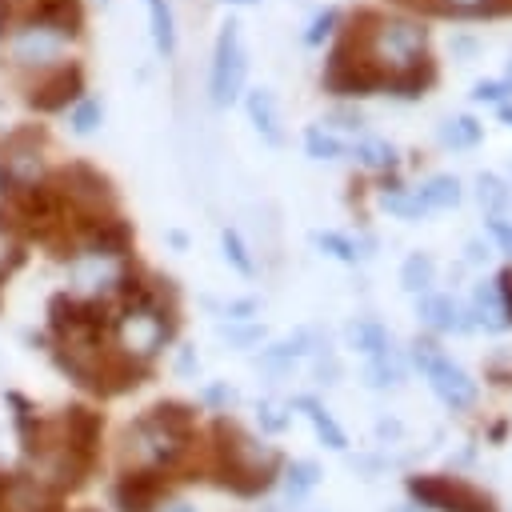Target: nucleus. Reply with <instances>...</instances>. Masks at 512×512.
Here are the masks:
<instances>
[{
    "label": "nucleus",
    "mask_w": 512,
    "mask_h": 512,
    "mask_svg": "<svg viewBox=\"0 0 512 512\" xmlns=\"http://www.w3.org/2000/svg\"><path fill=\"white\" fill-rule=\"evenodd\" d=\"M196 448V420L188 404L164 400L152 404L140 420H132L120 436V460L132 472H172Z\"/></svg>",
    "instance_id": "f257e3e1"
},
{
    "label": "nucleus",
    "mask_w": 512,
    "mask_h": 512,
    "mask_svg": "<svg viewBox=\"0 0 512 512\" xmlns=\"http://www.w3.org/2000/svg\"><path fill=\"white\" fill-rule=\"evenodd\" d=\"M212 436H216V444H212L216 472H220V480H224L232 492L252 496V492H264V488L272 484L280 456H276L268 444L252 440L248 432H240V428H236L232 420H224V416L216 420Z\"/></svg>",
    "instance_id": "f03ea898"
},
{
    "label": "nucleus",
    "mask_w": 512,
    "mask_h": 512,
    "mask_svg": "<svg viewBox=\"0 0 512 512\" xmlns=\"http://www.w3.org/2000/svg\"><path fill=\"white\" fill-rule=\"evenodd\" d=\"M48 184L56 188V196L64 200V208L72 216H108L116 212V188L112 180L92 168L88 160H72L56 172H48Z\"/></svg>",
    "instance_id": "7ed1b4c3"
},
{
    "label": "nucleus",
    "mask_w": 512,
    "mask_h": 512,
    "mask_svg": "<svg viewBox=\"0 0 512 512\" xmlns=\"http://www.w3.org/2000/svg\"><path fill=\"white\" fill-rule=\"evenodd\" d=\"M48 180L44 164V128L40 124H20L0 140V196L12 188H28Z\"/></svg>",
    "instance_id": "20e7f679"
},
{
    "label": "nucleus",
    "mask_w": 512,
    "mask_h": 512,
    "mask_svg": "<svg viewBox=\"0 0 512 512\" xmlns=\"http://www.w3.org/2000/svg\"><path fill=\"white\" fill-rule=\"evenodd\" d=\"M244 76H248V52H244V36L236 20H224L212 44V68H208V96L216 108H228L240 100L244 92Z\"/></svg>",
    "instance_id": "39448f33"
},
{
    "label": "nucleus",
    "mask_w": 512,
    "mask_h": 512,
    "mask_svg": "<svg viewBox=\"0 0 512 512\" xmlns=\"http://www.w3.org/2000/svg\"><path fill=\"white\" fill-rule=\"evenodd\" d=\"M412 364L428 376V388H432L448 408H468V404L476 400V380H472L460 364H452L432 340H416V344H412Z\"/></svg>",
    "instance_id": "423d86ee"
},
{
    "label": "nucleus",
    "mask_w": 512,
    "mask_h": 512,
    "mask_svg": "<svg viewBox=\"0 0 512 512\" xmlns=\"http://www.w3.org/2000/svg\"><path fill=\"white\" fill-rule=\"evenodd\" d=\"M80 96H84V64L80 60H60L28 84L24 104L40 116H52V112H68Z\"/></svg>",
    "instance_id": "0eeeda50"
},
{
    "label": "nucleus",
    "mask_w": 512,
    "mask_h": 512,
    "mask_svg": "<svg viewBox=\"0 0 512 512\" xmlns=\"http://www.w3.org/2000/svg\"><path fill=\"white\" fill-rule=\"evenodd\" d=\"M64 48H68L64 36H56L52 28H44V24H36V20H24V16H16V24H12V32H8V56H12L16 68H36V72H44V68L60 64Z\"/></svg>",
    "instance_id": "6e6552de"
},
{
    "label": "nucleus",
    "mask_w": 512,
    "mask_h": 512,
    "mask_svg": "<svg viewBox=\"0 0 512 512\" xmlns=\"http://www.w3.org/2000/svg\"><path fill=\"white\" fill-rule=\"evenodd\" d=\"M408 492L424 508H440V512H496L484 492H476L464 480H448V476H412Z\"/></svg>",
    "instance_id": "1a4fd4ad"
},
{
    "label": "nucleus",
    "mask_w": 512,
    "mask_h": 512,
    "mask_svg": "<svg viewBox=\"0 0 512 512\" xmlns=\"http://www.w3.org/2000/svg\"><path fill=\"white\" fill-rule=\"evenodd\" d=\"M164 504V476L160 472H132L112 484V508L116 512H160Z\"/></svg>",
    "instance_id": "9d476101"
},
{
    "label": "nucleus",
    "mask_w": 512,
    "mask_h": 512,
    "mask_svg": "<svg viewBox=\"0 0 512 512\" xmlns=\"http://www.w3.org/2000/svg\"><path fill=\"white\" fill-rule=\"evenodd\" d=\"M0 512H60V496L52 488H44L36 476H28L24 468H16L4 476Z\"/></svg>",
    "instance_id": "9b49d317"
},
{
    "label": "nucleus",
    "mask_w": 512,
    "mask_h": 512,
    "mask_svg": "<svg viewBox=\"0 0 512 512\" xmlns=\"http://www.w3.org/2000/svg\"><path fill=\"white\" fill-rule=\"evenodd\" d=\"M16 16L52 28V32L64 36L68 44L84 36V4H80V0H28L24 8H16Z\"/></svg>",
    "instance_id": "f8f14e48"
},
{
    "label": "nucleus",
    "mask_w": 512,
    "mask_h": 512,
    "mask_svg": "<svg viewBox=\"0 0 512 512\" xmlns=\"http://www.w3.org/2000/svg\"><path fill=\"white\" fill-rule=\"evenodd\" d=\"M244 112H248V124L260 132L264 144L272 148H284V128H280V104H276V92L272 88H248L244 92Z\"/></svg>",
    "instance_id": "ddd939ff"
},
{
    "label": "nucleus",
    "mask_w": 512,
    "mask_h": 512,
    "mask_svg": "<svg viewBox=\"0 0 512 512\" xmlns=\"http://www.w3.org/2000/svg\"><path fill=\"white\" fill-rule=\"evenodd\" d=\"M416 316H420L428 328H436V332H468V328H472L468 308H464L456 296H432V292H424L420 304H416Z\"/></svg>",
    "instance_id": "4468645a"
},
{
    "label": "nucleus",
    "mask_w": 512,
    "mask_h": 512,
    "mask_svg": "<svg viewBox=\"0 0 512 512\" xmlns=\"http://www.w3.org/2000/svg\"><path fill=\"white\" fill-rule=\"evenodd\" d=\"M288 408H296L308 424H312V432H316V440L324 444V448H332V452H344L348 448V436H344V428L332 420V412L316 400V396H296Z\"/></svg>",
    "instance_id": "2eb2a0df"
},
{
    "label": "nucleus",
    "mask_w": 512,
    "mask_h": 512,
    "mask_svg": "<svg viewBox=\"0 0 512 512\" xmlns=\"http://www.w3.org/2000/svg\"><path fill=\"white\" fill-rule=\"evenodd\" d=\"M468 316H476V324L488 328V332H504V328H508V308H504L496 284H476V288H472V308H468Z\"/></svg>",
    "instance_id": "dca6fc26"
},
{
    "label": "nucleus",
    "mask_w": 512,
    "mask_h": 512,
    "mask_svg": "<svg viewBox=\"0 0 512 512\" xmlns=\"http://www.w3.org/2000/svg\"><path fill=\"white\" fill-rule=\"evenodd\" d=\"M144 8H148V32H152L156 52L176 56V20H172L168 0H144Z\"/></svg>",
    "instance_id": "f3484780"
},
{
    "label": "nucleus",
    "mask_w": 512,
    "mask_h": 512,
    "mask_svg": "<svg viewBox=\"0 0 512 512\" xmlns=\"http://www.w3.org/2000/svg\"><path fill=\"white\" fill-rule=\"evenodd\" d=\"M416 196H420V204L432 212V208H456L464 192H460V180H456V176L436 172V176H428V180L416 188Z\"/></svg>",
    "instance_id": "a211bd4d"
},
{
    "label": "nucleus",
    "mask_w": 512,
    "mask_h": 512,
    "mask_svg": "<svg viewBox=\"0 0 512 512\" xmlns=\"http://www.w3.org/2000/svg\"><path fill=\"white\" fill-rule=\"evenodd\" d=\"M436 280V260L428 252H412L404 264H400V288L412 292V296H424Z\"/></svg>",
    "instance_id": "6ab92c4d"
},
{
    "label": "nucleus",
    "mask_w": 512,
    "mask_h": 512,
    "mask_svg": "<svg viewBox=\"0 0 512 512\" xmlns=\"http://www.w3.org/2000/svg\"><path fill=\"white\" fill-rule=\"evenodd\" d=\"M480 136H484V128L472 116H448L436 124V140L444 148H472V144H480Z\"/></svg>",
    "instance_id": "aec40b11"
},
{
    "label": "nucleus",
    "mask_w": 512,
    "mask_h": 512,
    "mask_svg": "<svg viewBox=\"0 0 512 512\" xmlns=\"http://www.w3.org/2000/svg\"><path fill=\"white\" fill-rule=\"evenodd\" d=\"M348 344L372 360V356L388 352V332L376 320H356V324H348Z\"/></svg>",
    "instance_id": "412c9836"
},
{
    "label": "nucleus",
    "mask_w": 512,
    "mask_h": 512,
    "mask_svg": "<svg viewBox=\"0 0 512 512\" xmlns=\"http://www.w3.org/2000/svg\"><path fill=\"white\" fill-rule=\"evenodd\" d=\"M316 484H320V468H316L312 460H292V464L284 468V496H288V500H304Z\"/></svg>",
    "instance_id": "4be33fe9"
},
{
    "label": "nucleus",
    "mask_w": 512,
    "mask_h": 512,
    "mask_svg": "<svg viewBox=\"0 0 512 512\" xmlns=\"http://www.w3.org/2000/svg\"><path fill=\"white\" fill-rule=\"evenodd\" d=\"M100 124H104V104H100L96 96H80V100L68 108V128H72L76 136H92Z\"/></svg>",
    "instance_id": "5701e85b"
},
{
    "label": "nucleus",
    "mask_w": 512,
    "mask_h": 512,
    "mask_svg": "<svg viewBox=\"0 0 512 512\" xmlns=\"http://www.w3.org/2000/svg\"><path fill=\"white\" fill-rule=\"evenodd\" d=\"M312 244L320 248V252H328V256H336V260H344V264H356V260H364L368 252H364V244H356L352 236H344V232H312Z\"/></svg>",
    "instance_id": "b1692460"
},
{
    "label": "nucleus",
    "mask_w": 512,
    "mask_h": 512,
    "mask_svg": "<svg viewBox=\"0 0 512 512\" xmlns=\"http://www.w3.org/2000/svg\"><path fill=\"white\" fill-rule=\"evenodd\" d=\"M220 252L240 276H256V260H252V252H248V244L236 228H220Z\"/></svg>",
    "instance_id": "393cba45"
},
{
    "label": "nucleus",
    "mask_w": 512,
    "mask_h": 512,
    "mask_svg": "<svg viewBox=\"0 0 512 512\" xmlns=\"http://www.w3.org/2000/svg\"><path fill=\"white\" fill-rule=\"evenodd\" d=\"M304 152H308L312 160H336V156H344V144H340L324 124H308V128H304Z\"/></svg>",
    "instance_id": "a878e982"
},
{
    "label": "nucleus",
    "mask_w": 512,
    "mask_h": 512,
    "mask_svg": "<svg viewBox=\"0 0 512 512\" xmlns=\"http://www.w3.org/2000/svg\"><path fill=\"white\" fill-rule=\"evenodd\" d=\"M404 376V364H400V356L388 348V352H380V356H372L368 360V368H364V380L372 384V388H388V384H396Z\"/></svg>",
    "instance_id": "bb28decb"
},
{
    "label": "nucleus",
    "mask_w": 512,
    "mask_h": 512,
    "mask_svg": "<svg viewBox=\"0 0 512 512\" xmlns=\"http://www.w3.org/2000/svg\"><path fill=\"white\" fill-rule=\"evenodd\" d=\"M352 152H356V160L368 164V168H392V164H396V148H392L388 140H376V136L356 140Z\"/></svg>",
    "instance_id": "cd10ccee"
},
{
    "label": "nucleus",
    "mask_w": 512,
    "mask_h": 512,
    "mask_svg": "<svg viewBox=\"0 0 512 512\" xmlns=\"http://www.w3.org/2000/svg\"><path fill=\"white\" fill-rule=\"evenodd\" d=\"M380 204L392 212V216H400V220H420L428 208L420 204V196L416 192H400V188H388V192H380Z\"/></svg>",
    "instance_id": "c85d7f7f"
},
{
    "label": "nucleus",
    "mask_w": 512,
    "mask_h": 512,
    "mask_svg": "<svg viewBox=\"0 0 512 512\" xmlns=\"http://www.w3.org/2000/svg\"><path fill=\"white\" fill-rule=\"evenodd\" d=\"M476 196H480V204L492 208V212H500V208L512 200L508 184H504L500 176H492V172H480V176H476Z\"/></svg>",
    "instance_id": "c756f323"
},
{
    "label": "nucleus",
    "mask_w": 512,
    "mask_h": 512,
    "mask_svg": "<svg viewBox=\"0 0 512 512\" xmlns=\"http://www.w3.org/2000/svg\"><path fill=\"white\" fill-rule=\"evenodd\" d=\"M336 24H340V12H336V8L316 12V16H312V24L304 28V44H308V48H320V44H324V36H332V32H336Z\"/></svg>",
    "instance_id": "7c9ffc66"
},
{
    "label": "nucleus",
    "mask_w": 512,
    "mask_h": 512,
    "mask_svg": "<svg viewBox=\"0 0 512 512\" xmlns=\"http://www.w3.org/2000/svg\"><path fill=\"white\" fill-rule=\"evenodd\" d=\"M288 404H280V400H260L256 404V420H260V428L264 432H284L288 428Z\"/></svg>",
    "instance_id": "2f4dec72"
},
{
    "label": "nucleus",
    "mask_w": 512,
    "mask_h": 512,
    "mask_svg": "<svg viewBox=\"0 0 512 512\" xmlns=\"http://www.w3.org/2000/svg\"><path fill=\"white\" fill-rule=\"evenodd\" d=\"M224 340H232V344H256V340H264V328L260 324H252V320H228V324H220L216 328Z\"/></svg>",
    "instance_id": "473e14b6"
},
{
    "label": "nucleus",
    "mask_w": 512,
    "mask_h": 512,
    "mask_svg": "<svg viewBox=\"0 0 512 512\" xmlns=\"http://www.w3.org/2000/svg\"><path fill=\"white\" fill-rule=\"evenodd\" d=\"M512 96V76L504 72L500 80H480L476 88H472V100H488V104H504Z\"/></svg>",
    "instance_id": "72a5a7b5"
},
{
    "label": "nucleus",
    "mask_w": 512,
    "mask_h": 512,
    "mask_svg": "<svg viewBox=\"0 0 512 512\" xmlns=\"http://www.w3.org/2000/svg\"><path fill=\"white\" fill-rule=\"evenodd\" d=\"M208 308H216V312H224L228 320H252L256 312H260V304L248 296V300H228V304H212L208 300Z\"/></svg>",
    "instance_id": "f704fd0d"
},
{
    "label": "nucleus",
    "mask_w": 512,
    "mask_h": 512,
    "mask_svg": "<svg viewBox=\"0 0 512 512\" xmlns=\"http://www.w3.org/2000/svg\"><path fill=\"white\" fill-rule=\"evenodd\" d=\"M204 404L216 408V412H228V408L236 404V388H232V384H208V388H204Z\"/></svg>",
    "instance_id": "c9c22d12"
},
{
    "label": "nucleus",
    "mask_w": 512,
    "mask_h": 512,
    "mask_svg": "<svg viewBox=\"0 0 512 512\" xmlns=\"http://www.w3.org/2000/svg\"><path fill=\"white\" fill-rule=\"evenodd\" d=\"M436 8L452 16H476V12H492V0H436Z\"/></svg>",
    "instance_id": "e433bc0d"
},
{
    "label": "nucleus",
    "mask_w": 512,
    "mask_h": 512,
    "mask_svg": "<svg viewBox=\"0 0 512 512\" xmlns=\"http://www.w3.org/2000/svg\"><path fill=\"white\" fill-rule=\"evenodd\" d=\"M488 232H492V240L500 244V252H504V256H512V220L492 216V220H488Z\"/></svg>",
    "instance_id": "4c0bfd02"
},
{
    "label": "nucleus",
    "mask_w": 512,
    "mask_h": 512,
    "mask_svg": "<svg viewBox=\"0 0 512 512\" xmlns=\"http://www.w3.org/2000/svg\"><path fill=\"white\" fill-rule=\"evenodd\" d=\"M12 24H16V0H0V44L8 40Z\"/></svg>",
    "instance_id": "58836bf2"
},
{
    "label": "nucleus",
    "mask_w": 512,
    "mask_h": 512,
    "mask_svg": "<svg viewBox=\"0 0 512 512\" xmlns=\"http://www.w3.org/2000/svg\"><path fill=\"white\" fill-rule=\"evenodd\" d=\"M496 292H500V300H504V308H508V324H512V268L496 276Z\"/></svg>",
    "instance_id": "ea45409f"
},
{
    "label": "nucleus",
    "mask_w": 512,
    "mask_h": 512,
    "mask_svg": "<svg viewBox=\"0 0 512 512\" xmlns=\"http://www.w3.org/2000/svg\"><path fill=\"white\" fill-rule=\"evenodd\" d=\"M196 368H200V360L192 356V348H180V360H176V372H184V376H188V372H196Z\"/></svg>",
    "instance_id": "a19ab883"
},
{
    "label": "nucleus",
    "mask_w": 512,
    "mask_h": 512,
    "mask_svg": "<svg viewBox=\"0 0 512 512\" xmlns=\"http://www.w3.org/2000/svg\"><path fill=\"white\" fill-rule=\"evenodd\" d=\"M160 512H196V508H192V504H180V500H176V504H160Z\"/></svg>",
    "instance_id": "79ce46f5"
},
{
    "label": "nucleus",
    "mask_w": 512,
    "mask_h": 512,
    "mask_svg": "<svg viewBox=\"0 0 512 512\" xmlns=\"http://www.w3.org/2000/svg\"><path fill=\"white\" fill-rule=\"evenodd\" d=\"M168 244H172V248H184V244H188V236H184V232H168Z\"/></svg>",
    "instance_id": "37998d69"
},
{
    "label": "nucleus",
    "mask_w": 512,
    "mask_h": 512,
    "mask_svg": "<svg viewBox=\"0 0 512 512\" xmlns=\"http://www.w3.org/2000/svg\"><path fill=\"white\" fill-rule=\"evenodd\" d=\"M224 4H240V8H252V4H260V0H224Z\"/></svg>",
    "instance_id": "c03bdc74"
},
{
    "label": "nucleus",
    "mask_w": 512,
    "mask_h": 512,
    "mask_svg": "<svg viewBox=\"0 0 512 512\" xmlns=\"http://www.w3.org/2000/svg\"><path fill=\"white\" fill-rule=\"evenodd\" d=\"M392 512H424V508H392Z\"/></svg>",
    "instance_id": "a18cd8bd"
},
{
    "label": "nucleus",
    "mask_w": 512,
    "mask_h": 512,
    "mask_svg": "<svg viewBox=\"0 0 512 512\" xmlns=\"http://www.w3.org/2000/svg\"><path fill=\"white\" fill-rule=\"evenodd\" d=\"M4 476H8V472H0V488H4Z\"/></svg>",
    "instance_id": "49530a36"
}]
</instances>
